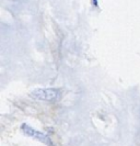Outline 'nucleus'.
I'll return each mask as SVG.
<instances>
[{
  "instance_id": "f257e3e1",
  "label": "nucleus",
  "mask_w": 140,
  "mask_h": 146,
  "mask_svg": "<svg viewBox=\"0 0 140 146\" xmlns=\"http://www.w3.org/2000/svg\"><path fill=\"white\" fill-rule=\"evenodd\" d=\"M59 91L53 88H45V89H35L31 92V97L35 98L39 101H54L58 98Z\"/></svg>"
},
{
  "instance_id": "f03ea898",
  "label": "nucleus",
  "mask_w": 140,
  "mask_h": 146,
  "mask_svg": "<svg viewBox=\"0 0 140 146\" xmlns=\"http://www.w3.org/2000/svg\"><path fill=\"white\" fill-rule=\"evenodd\" d=\"M22 131L25 135H28L32 139H35L44 144H47L48 146H52V141L48 137V135H46L42 132L37 131V130H34L33 127H31L30 125L28 124H23L22 125Z\"/></svg>"
}]
</instances>
